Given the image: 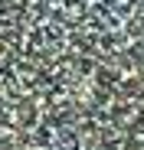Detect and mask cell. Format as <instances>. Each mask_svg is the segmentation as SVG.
I'll return each mask as SVG.
<instances>
[{
	"mask_svg": "<svg viewBox=\"0 0 144 150\" xmlns=\"http://www.w3.org/2000/svg\"><path fill=\"white\" fill-rule=\"evenodd\" d=\"M0 150H144V0H0Z\"/></svg>",
	"mask_w": 144,
	"mask_h": 150,
	"instance_id": "1",
	"label": "cell"
}]
</instances>
